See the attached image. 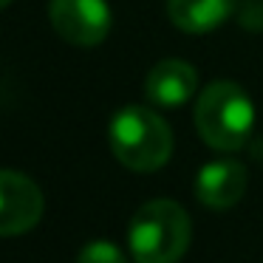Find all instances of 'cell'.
<instances>
[{
  "mask_svg": "<svg viewBox=\"0 0 263 263\" xmlns=\"http://www.w3.org/2000/svg\"><path fill=\"white\" fill-rule=\"evenodd\" d=\"M43 218V193L29 176L0 170V238L23 235Z\"/></svg>",
  "mask_w": 263,
  "mask_h": 263,
  "instance_id": "5b68a950",
  "label": "cell"
},
{
  "mask_svg": "<svg viewBox=\"0 0 263 263\" xmlns=\"http://www.w3.org/2000/svg\"><path fill=\"white\" fill-rule=\"evenodd\" d=\"M255 125V105L235 82H212L195 102V127L215 150H238L246 144Z\"/></svg>",
  "mask_w": 263,
  "mask_h": 263,
  "instance_id": "3957f363",
  "label": "cell"
},
{
  "mask_svg": "<svg viewBox=\"0 0 263 263\" xmlns=\"http://www.w3.org/2000/svg\"><path fill=\"white\" fill-rule=\"evenodd\" d=\"M198 85V74L184 60H161L144 80V97L159 108H181Z\"/></svg>",
  "mask_w": 263,
  "mask_h": 263,
  "instance_id": "8992f818",
  "label": "cell"
},
{
  "mask_svg": "<svg viewBox=\"0 0 263 263\" xmlns=\"http://www.w3.org/2000/svg\"><path fill=\"white\" fill-rule=\"evenodd\" d=\"M77 263H127L122 249L110 240H91L80 249Z\"/></svg>",
  "mask_w": 263,
  "mask_h": 263,
  "instance_id": "9c48e42d",
  "label": "cell"
},
{
  "mask_svg": "<svg viewBox=\"0 0 263 263\" xmlns=\"http://www.w3.org/2000/svg\"><path fill=\"white\" fill-rule=\"evenodd\" d=\"M246 193V170L238 161L204 164L195 178V198L212 210H229Z\"/></svg>",
  "mask_w": 263,
  "mask_h": 263,
  "instance_id": "52a82bcc",
  "label": "cell"
},
{
  "mask_svg": "<svg viewBox=\"0 0 263 263\" xmlns=\"http://www.w3.org/2000/svg\"><path fill=\"white\" fill-rule=\"evenodd\" d=\"M9 3H12V0H0V9H3V6H9Z\"/></svg>",
  "mask_w": 263,
  "mask_h": 263,
  "instance_id": "30bf717a",
  "label": "cell"
},
{
  "mask_svg": "<svg viewBox=\"0 0 263 263\" xmlns=\"http://www.w3.org/2000/svg\"><path fill=\"white\" fill-rule=\"evenodd\" d=\"M48 20L65 43L82 48L99 46L114 23L105 0H51Z\"/></svg>",
  "mask_w": 263,
  "mask_h": 263,
  "instance_id": "277c9868",
  "label": "cell"
},
{
  "mask_svg": "<svg viewBox=\"0 0 263 263\" xmlns=\"http://www.w3.org/2000/svg\"><path fill=\"white\" fill-rule=\"evenodd\" d=\"M110 150L125 167L136 173H153L167 164L173 153V133L156 110L130 105L110 119Z\"/></svg>",
  "mask_w": 263,
  "mask_h": 263,
  "instance_id": "7a4b0ae2",
  "label": "cell"
},
{
  "mask_svg": "<svg viewBox=\"0 0 263 263\" xmlns=\"http://www.w3.org/2000/svg\"><path fill=\"white\" fill-rule=\"evenodd\" d=\"M193 238L190 215L170 198L147 201L127 229V246L136 263H178Z\"/></svg>",
  "mask_w": 263,
  "mask_h": 263,
  "instance_id": "6da1fadb",
  "label": "cell"
},
{
  "mask_svg": "<svg viewBox=\"0 0 263 263\" xmlns=\"http://www.w3.org/2000/svg\"><path fill=\"white\" fill-rule=\"evenodd\" d=\"M238 0H167L173 26L187 34H206L235 12Z\"/></svg>",
  "mask_w": 263,
  "mask_h": 263,
  "instance_id": "ba28073f",
  "label": "cell"
}]
</instances>
